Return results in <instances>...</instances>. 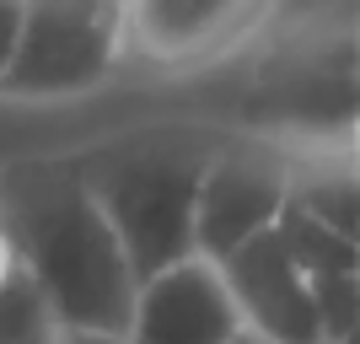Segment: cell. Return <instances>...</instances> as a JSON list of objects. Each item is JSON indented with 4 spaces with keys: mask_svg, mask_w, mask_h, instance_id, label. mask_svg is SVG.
I'll list each match as a JSON object with an SVG mask.
<instances>
[{
    "mask_svg": "<svg viewBox=\"0 0 360 344\" xmlns=\"http://www.w3.org/2000/svg\"><path fill=\"white\" fill-rule=\"evenodd\" d=\"M0 231L44 285L60 329H129L135 269L70 162H16L0 172Z\"/></svg>",
    "mask_w": 360,
    "mask_h": 344,
    "instance_id": "obj_1",
    "label": "cell"
},
{
    "mask_svg": "<svg viewBox=\"0 0 360 344\" xmlns=\"http://www.w3.org/2000/svg\"><path fill=\"white\" fill-rule=\"evenodd\" d=\"M215 146L205 129H135L70 162L119 231L135 280L194 253V194Z\"/></svg>",
    "mask_w": 360,
    "mask_h": 344,
    "instance_id": "obj_2",
    "label": "cell"
},
{
    "mask_svg": "<svg viewBox=\"0 0 360 344\" xmlns=\"http://www.w3.org/2000/svg\"><path fill=\"white\" fill-rule=\"evenodd\" d=\"M124 0H22L6 97H70L124 60Z\"/></svg>",
    "mask_w": 360,
    "mask_h": 344,
    "instance_id": "obj_3",
    "label": "cell"
},
{
    "mask_svg": "<svg viewBox=\"0 0 360 344\" xmlns=\"http://www.w3.org/2000/svg\"><path fill=\"white\" fill-rule=\"evenodd\" d=\"M290 194V156L264 140H221L199 172L194 194V253L226 258L248 237L269 231Z\"/></svg>",
    "mask_w": 360,
    "mask_h": 344,
    "instance_id": "obj_4",
    "label": "cell"
},
{
    "mask_svg": "<svg viewBox=\"0 0 360 344\" xmlns=\"http://www.w3.org/2000/svg\"><path fill=\"white\" fill-rule=\"evenodd\" d=\"M242 329V312L221 269L210 258H178L167 269L146 274L135 285V307H129V344H226Z\"/></svg>",
    "mask_w": 360,
    "mask_h": 344,
    "instance_id": "obj_5",
    "label": "cell"
},
{
    "mask_svg": "<svg viewBox=\"0 0 360 344\" xmlns=\"http://www.w3.org/2000/svg\"><path fill=\"white\" fill-rule=\"evenodd\" d=\"M226 291L242 312V329L264 333L269 344H323L312 307V285L290 248L280 242V231H258L242 248H231L226 258H215Z\"/></svg>",
    "mask_w": 360,
    "mask_h": 344,
    "instance_id": "obj_6",
    "label": "cell"
},
{
    "mask_svg": "<svg viewBox=\"0 0 360 344\" xmlns=\"http://www.w3.org/2000/svg\"><path fill=\"white\" fill-rule=\"evenodd\" d=\"M269 0H124V38L156 65L210 60L258 27Z\"/></svg>",
    "mask_w": 360,
    "mask_h": 344,
    "instance_id": "obj_7",
    "label": "cell"
},
{
    "mask_svg": "<svg viewBox=\"0 0 360 344\" xmlns=\"http://www.w3.org/2000/svg\"><path fill=\"white\" fill-rule=\"evenodd\" d=\"M54 339H60V317L49 307L44 285L11 258L0 269V344H54Z\"/></svg>",
    "mask_w": 360,
    "mask_h": 344,
    "instance_id": "obj_8",
    "label": "cell"
},
{
    "mask_svg": "<svg viewBox=\"0 0 360 344\" xmlns=\"http://www.w3.org/2000/svg\"><path fill=\"white\" fill-rule=\"evenodd\" d=\"M290 205L317 215L323 226L345 231V237H360V189H355V172L349 167H290Z\"/></svg>",
    "mask_w": 360,
    "mask_h": 344,
    "instance_id": "obj_9",
    "label": "cell"
},
{
    "mask_svg": "<svg viewBox=\"0 0 360 344\" xmlns=\"http://www.w3.org/2000/svg\"><path fill=\"white\" fill-rule=\"evenodd\" d=\"M274 231H280V242L290 248V258H296L307 274H333V269H360V237H345V231H333V226H323L317 215H307V210H296L285 199V210H280V221H274Z\"/></svg>",
    "mask_w": 360,
    "mask_h": 344,
    "instance_id": "obj_10",
    "label": "cell"
},
{
    "mask_svg": "<svg viewBox=\"0 0 360 344\" xmlns=\"http://www.w3.org/2000/svg\"><path fill=\"white\" fill-rule=\"evenodd\" d=\"M317 307L323 344H349L360 329V269H333V274H307Z\"/></svg>",
    "mask_w": 360,
    "mask_h": 344,
    "instance_id": "obj_11",
    "label": "cell"
},
{
    "mask_svg": "<svg viewBox=\"0 0 360 344\" xmlns=\"http://www.w3.org/2000/svg\"><path fill=\"white\" fill-rule=\"evenodd\" d=\"M269 16L285 32H345L355 0H269Z\"/></svg>",
    "mask_w": 360,
    "mask_h": 344,
    "instance_id": "obj_12",
    "label": "cell"
},
{
    "mask_svg": "<svg viewBox=\"0 0 360 344\" xmlns=\"http://www.w3.org/2000/svg\"><path fill=\"white\" fill-rule=\"evenodd\" d=\"M16 22H22V0H0V81H6V65L16 49Z\"/></svg>",
    "mask_w": 360,
    "mask_h": 344,
    "instance_id": "obj_13",
    "label": "cell"
},
{
    "mask_svg": "<svg viewBox=\"0 0 360 344\" xmlns=\"http://www.w3.org/2000/svg\"><path fill=\"white\" fill-rule=\"evenodd\" d=\"M54 344H129L124 333H108V329H60Z\"/></svg>",
    "mask_w": 360,
    "mask_h": 344,
    "instance_id": "obj_14",
    "label": "cell"
},
{
    "mask_svg": "<svg viewBox=\"0 0 360 344\" xmlns=\"http://www.w3.org/2000/svg\"><path fill=\"white\" fill-rule=\"evenodd\" d=\"M226 344H269V339H264V333H253V329H237Z\"/></svg>",
    "mask_w": 360,
    "mask_h": 344,
    "instance_id": "obj_15",
    "label": "cell"
}]
</instances>
